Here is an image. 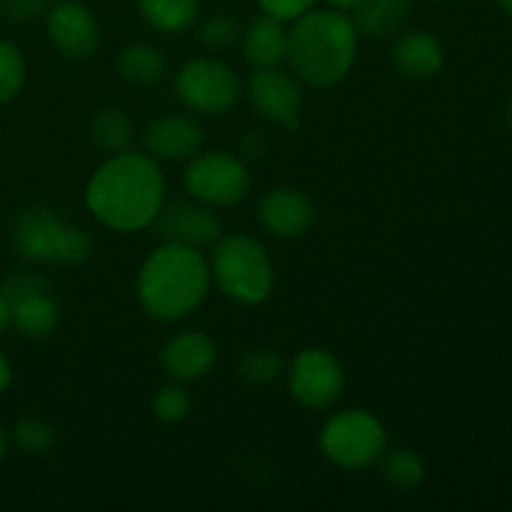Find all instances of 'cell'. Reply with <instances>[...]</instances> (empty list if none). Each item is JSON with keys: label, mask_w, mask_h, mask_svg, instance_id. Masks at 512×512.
Instances as JSON below:
<instances>
[{"label": "cell", "mask_w": 512, "mask_h": 512, "mask_svg": "<svg viewBox=\"0 0 512 512\" xmlns=\"http://www.w3.org/2000/svg\"><path fill=\"white\" fill-rule=\"evenodd\" d=\"M318 0H258L260 10L270 18H278V20H295L300 15H305L308 10L315 8Z\"/></svg>", "instance_id": "cell-29"}, {"label": "cell", "mask_w": 512, "mask_h": 512, "mask_svg": "<svg viewBox=\"0 0 512 512\" xmlns=\"http://www.w3.org/2000/svg\"><path fill=\"white\" fill-rule=\"evenodd\" d=\"M383 465V475L390 485L395 488H415V485L423 483L425 478V465L420 460V455H415L413 450L398 448V450H385L383 458L378 460Z\"/></svg>", "instance_id": "cell-23"}, {"label": "cell", "mask_w": 512, "mask_h": 512, "mask_svg": "<svg viewBox=\"0 0 512 512\" xmlns=\"http://www.w3.org/2000/svg\"><path fill=\"white\" fill-rule=\"evenodd\" d=\"M43 290H48V285H45V280L38 278V275H15L13 280L5 283V288L0 290V293H3L5 300L13 305L15 300L28 298V295L33 293H43Z\"/></svg>", "instance_id": "cell-30"}, {"label": "cell", "mask_w": 512, "mask_h": 512, "mask_svg": "<svg viewBox=\"0 0 512 512\" xmlns=\"http://www.w3.org/2000/svg\"><path fill=\"white\" fill-rule=\"evenodd\" d=\"M48 10V0H5V13L13 20L38 18Z\"/></svg>", "instance_id": "cell-31"}, {"label": "cell", "mask_w": 512, "mask_h": 512, "mask_svg": "<svg viewBox=\"0 0 512 512\" xmlns=\"http://www.w3.org/2000/svg\"><path fill=\"white\" fill-rule=\"evenodd\" d=\"M445 63L443 45L425 30H408L393 45V65L400 75L413 80H428L440 73Z\"/></svg>", "instance_id": "cell-16"}, {"label": "cell", "mask_w": 512, "mask_h": 512, "mask_svg": "<svg viewBox=\"0 0 512 512\" xmlns=\"http://www.w3.org/2000/svg\"><path fill=\"white\" fill-rule=\"evenodd\" d=\"M90 138L105 153H123V150H130V143H133V123L123 110L103 108L95 113L90 123Z\"/></svg>", "instance_id": "cell-22"}, {"label": "cell", "mask_w": 512, "mask_h": 512, "mask_svg": "<svg viewBox=\"0 0 512 512\" xmlns=\"http://www.w3.org/2000/svg\"><path fill=\"white\" fill-rule=\"evenodd\" d=\"M208 268L210 280L240 305L263 303L275 283L268 250L243 233L220 235L210 250Z\"/></svg>", "instance_id": "cell-4"}, {"label": "cell", "mask_w": 512, "mask_h": 512, "mask_svg": "<svg viewBox=\"0 0 512 512\" xmlns=\"http://www.w3.org/2000/svg\"><path fill=\"white\" fill-rule=\"evenodd\" d=\"M248 95L253 108L270 123H278L288 130H298L303 93L298 80L290 73L273 68H253L248 78Z\"/></svg>", "instance_id": "cell-10"}, {"label": "cell", "mask_w": 512, "mask_h": 512, "mask_svg": "<svg viewBox=\"0 0 512 512\" xmlns=\"http://www.w3.org/2000/svg\"><path fill=\"white\" fill-rule=\"evenodd\" d=\"M238 373L245 383L265 385L283 375V360L270 348H253L240 358Z\"/></svg>", "instance_id": "cell-24"}, {"label": "cell", "mask_w": 512, "mask_h": 512, "mask_svg": "<svg viewBox=\"0 0 512 512\" xmlns=\"http://www.w3.org/2000/svg\"><path fill=\"white\" fill-rule=\"evenodd\" d=\"M330 5H333L335 10H343V13H353L355 8H358L360 3H363V0H328Z\"/></svg>", "instance_id": "cell-35"}, {"label": "cell", "mask_w": 512, "mask_h": 512, "mask_svg": "<svg viewBox=\"0 0 512 512\" xmlns=\"http://www.w3.org/2000/svg\"><path fill=\"white\" fill-rule=\"evenodd\" d=\"M175 93L185 108L203 115H223L238 103L240 80L228 63L218 58H193L180 68Z\"/></svg>", "instance_id": "cell-8"}, {"label": "cell", "mask_w": 512, "mask_h": 512, "mask_svg": "<svg viewBox=\"0 0 512 512\" xmlns=\"http://www.w3.org/2000/svg\"><path fill=\"white\" fill-rule=\"evenodd\" d=\"M13 440L23 453L43 455L53 448L55 440H58V433H55L53 425L45 423V420L25 418L13 428Z\"/></svg>", "instance_id": "cell-26"}, {"label": "cell", "mask_w": 512, "mask_h": 512, "mask_svg": "<svg viewBox=\"0 0 512 512\" xmlns=\"http://www.w3.org/2000/svg\"><path fill=\"white\" fill-rule=\"evenodd\" d=\"M258 218L275 238H300L313 225L315 208L305 193L295 188H273L260 198Z\"/></svg>", "instance_id": "cell-14"}, {"label": "cell", "mask_w": 512, "mask_h": 512, "mask_svg": "<svg viewBox=\"0 0 512 512\" xmlns=\"http://www.w3.org/2000/svg\"><path fill=\"white\" fill-rule=\"evenodd\" d=\"M265 148H268V143H265L263 133H258V130H250V133H245V138L240 140V153L248 160L263 158Z\"/></svg>", "instance_id": "cell-32"}, {"label": "cell", "mask_w": 512, "mask_h": 512, "mask_svg": "<svg viewBox=\"0 0 512 512\" xmlns=\"http://www.w3.org/2000/svg\"><path fill=\"white\" fill-rule=\"evenodd\" d=\"M320 448L330 463L345 470H365L388 450L383 423L368 410L335 413L320 433Z\"/></svg>", "instance_id": "cell-6"}, {"label": "cell", "mask_w": 512, "mask_h": 512, "mask_svg": "<svg viewBox=\"0 0 512 512\" xmlns=\"http://www.w3.org/2000/svg\"><path fill=\"white\" fill-rule=\"evenodd\" d=\"M160 235L170 243H183L190 248L213 245L223 235L220 218L213 213L210 205L203 203H173L158 213L155 218Z\"/></svg>", "instance_id": "cell-12"}, {"label": "cell", "mask_w": 512, "mask_h": 512, "mask_svg": "<svg viewBox=\"0 0 512 512\" xmlns=\"http://www.w3.org/2000/svg\"><path fill=\"white\" fill-rule=\"evenodd\" d=\"M45 28L50 43L65 58H88L100 43L98 20L78 0H60L48 8Z\"/></svg>", "instance_id": "cell-11"}, {"label": "cell", "mask_w": 512, "mask_h": 512, "mask_svg": "<svg viewBox=\"0 0 512 512\" xmlns=\"http://www.w3.org/2000/svg\"><path fill=\"white\" fill-rule=\"evenodd\" d=\"M358 28L343 10H308L288 30L290 68L313 88H333L350 73L358 53Z\"/></svg>", "instance_id": "cell-3"}, {"label": "cell", "mask_w": 512, "mask_h": 512, "mask_svg": "<svg viewBox=\"0 0 512 512\" xmlns=\"http://www.w3.org/2000/svg\"><path fill=\"white\" fill-rule=\"evenodd\" d=\"M210 288L208 258L200 248L165 240L138 273L140 308L160 323H178L198 310Z\"/></svg>", "instance_id": "cell-2"}, {"label": "cell", "mask_w": 512, "mask_h": 512, "mask_svg": "<svg viewBox=\"0 0 512 512\" xmlns=\"http://www.w3.org/2000/svg\"><path fill=\"white\" fill-rule=\"evenodd\" d=\"M185 190L210 208H230L250 190V173L243 158L225 150L193 155L185 170Z\"/></svg>", "instance_id": "cell-7"}, {"label": "cell", "mask_w": 512, "mask_h": 512, "mask_svg": "<svg viewBox=\"0 0 512 512\" xmlns=\"http://www.w3.org/2000/svg\"><path fill=\"white\" fill-rule=\"evenodd\" d=\"M10 363L3 353H0V393H5V388L10 385Z\"/></svg>", "instance_id": "cell-34"}, {"label": "cell", "mask_w": 512, "mask_h": 512, "mask_svg": "<svg viewBox=\"0 0 512 512\" xmlns=\"http://www.w3.org/2000/svg\"><path fill=\"white\" fill-rule=\"evenodd\" d=\"M498 5L505 10V13L512 15V0H498Z\"/></svg>", "instance_id": "cell-38"}, {"label": "cell", "mask_w": 512, "mask_h": 512, "mask_svg": "<svg viewBox=\"0 0 512 512\" xmlns=\"http://www.w3.org/2000/svg\"><path fill=\"white\" fill-rule=\"evenodd\" d=\"M218 348L213 338L200 330H183L173 335L160 350V363L175 383H195L213 370Z\"/></svg>", "instance_id": "cell-13"}, {"label": "cell", "mask_w": 512, "mask_h": 512, "mask_svg": "<svg viewBox=\"0 0 512 512\" xmlns=\"http://www.w3.org/2000/svg\"><path fill=\"white\" fill-rule=\"evenodd\" d=\"M5 453H8V435H5V430L0 428V463H3Z\"/></svg>", "instance_id": "cell-36"}, {"label": "cell", "mask_w": 512, "mask_h": 512, "mask_svg": "<svg viewBox=\"0 0 512 512\" xmlns=\"http://www.w3.org/2000/svg\"><path fill=\"white\" fill-rule=\"evenodd\" d=\"M288 388L300 405L328 410L343 398L345 373L340 360L323 348H308L295 355L288 370Z\"/></svg>", "instance_id": "cell-9"}, {"label": "cell", "mask_w": 512, "mask_h": 512, "mask_svg": "<svg viewBox=\"0 0 512 512\" xmlns=\"http://www.w3.org/2000/svg\"><path fill=\"white\" fill-rule=\"evenodd\" d=\"M10 308H13V325L28 338H45L53 333L60 320L58 305L50 298L48 290L15 300Z\"/></svg>", "instance_id": "cell-19"}, {"label": "cell", "mask_w": 512, "mask_h": 512, "mask_svg": "<svg viewBox=\"0 0 512 512\" xmlns=\"http://www.w3.org/2000/svg\"><path fill=\"white\" fill-rule=\"evenodd\" d=\"M145 23L160 33H183L198 20V0H138Z\"/></svg>", "instance_id": "cell-20"}, {"label": "cell", "mask_w": 512, "mask_h": 512, "mask_svg": "<svg viewBox=\"0 0 512 512\" xmlns=\"http://www.w3.org/2000/svg\"><path fill=\"white\" fill-rule=\"evenodd\" d=\"M25 83V60L10 40L0 38V105L10 103Z\"/></svg>", "instance_id": "cell-25"}, {"label": "cell", "mask_w": 512, "mask_h": 512, "mask_svg": "<svg viewBox=\"0 0 512 512\" xmlns=\"http://www.w3.org/2000/svg\"><path fill=\"white\" fill-rule=\"evenodd\" d=\"M143 140L155 160H188L203 145V130L193 118L165 115L145 128Z\"/></svg>", "instance_id": "cell-15"}, {"label": "cell", "mask_w": 512, "mask_h": 512, "mask_svg": "<svg viewBox=\"0 0 512 512\" xmlns=\"http://www.w3.org/2000/svg\"><path fill=\"white\" fill-rule=\"evenodd\" d=\"M505 120H508V125L512 128V93L508 98V105H505Z\"/></svg>", "instance_id": "cell-37"}, {"label": "cell", "mask_w": 512, "mask_h": 512, "mask_svg": "<svg viewBox=\"0 0 512 512\" xmlns=\"http://www.w3.org/2000/svg\"><path fill=\"white\" fill-rule=\"evenodd\" d=\"M85 205L95 220L118 233H135L155 223L165 205V178L148 153H115L90 175Z\"/></svg>", "instance_id": "cell-1"}, {"label": "cell", "mask_w": 512, "mask_h": 512, "mask_svg": "<svg viewBox=\"0 0 512 512\" xmlns=\"http://www.w3.org/2000/svg\"><path fill=\"white\" fill-rule=\"evenodd\" d=\"M240 28L238 20L228 13H218L210 15V18L203 20L200 25V40H203L205 48L210 50H225L238 40Z\"/></svg>", "instance_id": "cell-28"}, {"label": "cell", "mask_w": 512, "mask_h": 512, "mask_svg": "<svg viewBox=\"0 0 512 512\" xmlns=\"http://www.w3.org/2000/svg\"><path fill=\"white\" fill-rule=\"evenodd\" d=\"M288 53V30L283 20L260 15L245 28L243 33V55L253 68H273L285 60Z\"/></svg>", "instance_id": "cell-17"}, {"label": "cell", "mask_w": 512, "mask_h": 512, "mask_svg": "<svg viewBox=\"0 0 512 512\" xmlns=\"http://www.w3.org/2000/svg\"><path fill=\"white\" fill-rule=\"evenodd\" d=\"M118 70L128 83L153 85L165 75V55L150 43L125 45L118 55Z\"/></svg>", "instance_id": "cell-21"}, {"label": "cell", "mask_w": 512, "mask_h": 512, "mask_svg": "<svg viewBox=\"0 0 512 512\" xmlns=\"http://www.w3.org/2000/svg\"><path fill=\"white\" fill-rule=\"evenodd\" d=\"M13 240L18 253L35 263L78 265L93 250V240L83 228L65 223L48 208L23 210L13 225Z\"/></svg>", "instance_id": "cell-5"}, {"label": "cell", "mask_w": 512, "mask_h": 512, "mask_svg": "<svg viewBox=\"0 0 512 512\" xmlns=\"http://www.w3.org/2000/svg\"><path fill=\"white\" fill-rule=\"evenodd\" d=\"M410 18V0H363L353 10L358 33L368 38H388L398 33Z\"/></svg>", "instance_id": "cell-18"}, {"label": "cell", "mask_w": 512, "mask_h": 512, "mask_svg": "<svg viewBox=\"0 0 512 512\" xmlns=\"http://www.w3.org/2000/svg\"><path fill=\"white\" fill-rule=\"evenodd\" d=\"M8 325H13V308H10V303L5 300V295L0 293V333H3Z\"/></svg>", "instance_id": "cell-33"}, {"label": "cell", "mask_w": 512, "mask_h": 512, "mask_svg": "<svg viewBox=\"0 0 512 512\" xmlns=\"http://www.w3.org/2000/svg\"><path fill=\"white\" fill-rule=\"evenodd\" d=\"M190 405H193V400H190L188 390L183 388V383H175L173 380V383L155 393L153 413L163 423H180V420L188 418Z\"/></svg>", "instance_id": "cell-27"}]
</instances>
